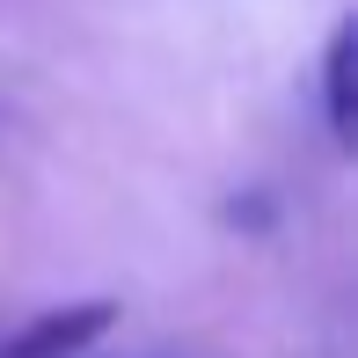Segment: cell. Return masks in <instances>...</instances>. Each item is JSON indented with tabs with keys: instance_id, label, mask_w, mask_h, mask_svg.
<instances>
[{
	"instance_id": "6da1fadb",
	"label": "cell",
	"mask_w": 358,
	"mask_h": 358,
	"mask_svg": "<svg viewBox=\"0 0 358 358\" xmlns=\"http://www.w3.org/2000/svg\"><path fill=\"white\" fill-rule=\"evenodd\" d=\"M110 322H117V307L110 300H66V307H44L29 329H15L0 358H80L95 344V336H110Z\"/></svg>"
},
{
	"instance_id": "7a4b0ae2",
	"label": "cell",
	"mask_w": 358,
	"mask_h": 358,
	"mask_svg": "<svg viewBox=\"0 0 358 358\" xmlns=\"http://www.w3.org/2000/svg\"><path fill=\"white\" fill-rule=\"evenodd\" d=\"M322 117H329V139L351 154V139H358V110H351V15L329 29V44H322Z\"/></svg>"
},
{
	"instance_id": "3957f363",
	"label": "cell",
	"mask_w": 358,
	"mask_h": 358,
	"mask_svg": "<svg viewBox=\"0 0 358 358\" xmlns=\"http://www.w3.org/2000/svg\"><path fill=\"white\" fill-rule=\"evenodd\" d=\"M227 227H271V198H227Z\"/></svg>"
}]
</instances>
